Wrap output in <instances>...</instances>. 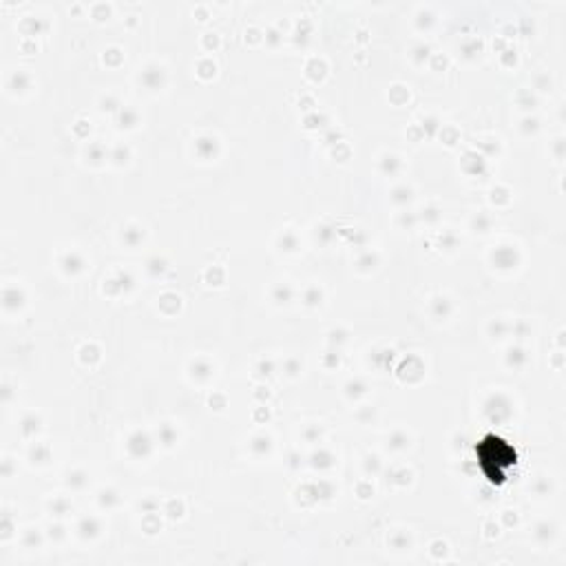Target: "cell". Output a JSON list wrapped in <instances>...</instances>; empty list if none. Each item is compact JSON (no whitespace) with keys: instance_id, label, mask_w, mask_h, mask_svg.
<instances>
[{"instance_id":"1","label":"cell","mask_w":566,"mask_h":566,"mask_svg":"<svg viewBox=\"0 0 566 566\" xmlns=\"http://www.w3.org/2000/svg\"><path fill=\"white\" fill-rule=\"evenodd\" d=\"M480 461L492 462L493 469H489V476L492 480H502V474L505 469H509L516 462V454H511L509 445L500 438H485L480 443Z\"/></svg>"}]
</instances>
